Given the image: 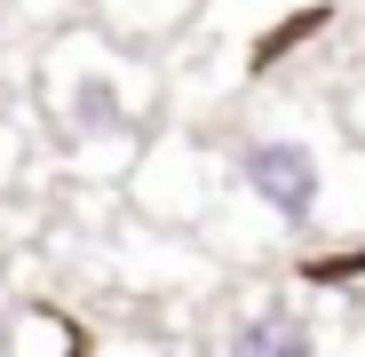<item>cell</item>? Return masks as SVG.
<instances>
[{
    "label": "cell",
    "mask_w": 365,
    "mask_h": 357,
    "mask_svg": "<svg viewBox=\"0 0 365 357\" xmlns=\"http://www.w3.org/2000/svg\"><path fill=\"white\" fill-rule=\"evenodd\" d=\"M310 286H341V278H365V254H318L310 270H302Z\"/></svg>",
    "instance_id": "obj_5"
},
{
    "label": "cell",
    "mask_w": 365,
    "mask_h": 357,
    "mask_svg": "<svg viewBox=\"0 0 365 357\" xmlns=\"http://www.w3.org/2000/svg\"><path fill=\"white\" fill-rule=\"evenodd\" d=\"M238 175H247V191H255V199H262L278 222H310V214H318L326 175H318L310 143H294V135H262V143H247Z\"/></svg>",
    "instance_id": "obj_1"
},
{
    "label": "cell",
    "mask_w": 365,
    "mask_h": 357,
    "mask_svg": "<svg viewBox=\"0 0 365 357\" xmlns=\"http://www.w3.org/2000/svg\"><path fill=\"white\" fill-rule=\"evenodd\" d=\"M318 24H326V9H302V16H286V24H270V32L255 40V72H270V64H278V56H294L302 40H310V32H318Z\"/></svg>",
    "instance_id": "obj_4"
},
{
    "label": "cell",
    "mask_w": 365,
    "mask_h": 357,
    "mask_svg": "<svg viewBox=\"0 0 365 357\" xmlns=\"http://www.w3.org/2000/svg\"><path fill=\"white\" fill-rule=\"evenodd\" d=\"M72 119L88 135H111V128H128V111H119V88L103 80V72H88L80 88H72Z\"/></svg>",
    "instance_id": "obj_3"
},
{
    "label": "cell",
    "mask_w": 365,
    "mask_h": 357,
    "mask_svg": "<svg viewBox=\"0 0 365 357\" xmlns=\"http://www.w3.org/2000/svg\"><path fill=\"white\" fill-rule=\"evenodd\" d=\"M230 357H318V341H310V326H302L286 302H270V310L230 326Z\"/></svg>",
    "instance_id": "obj_2"
}]
</instances>
